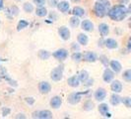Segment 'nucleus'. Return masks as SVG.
Listing matches in <instances>:
<instances>
[{
	"instance_id": "10",
	"label": "nucleus",
	"mask_w": 131,
	"mask_h": 119,
	"mask_svg": "<svg viewBox=\"0 0 131 119\" xmlns=\"http://www.w3.org/2000/svg\"><path fill=\"white\" fill-rule=\"evenodd\" d=\"M39 89L41 93L46 94V93H48L51 90V86H50V84L48 82H46V81H41L39 86Z\"/></svg>"
},
{
	"instance_id": "24",
	"label": "nucleus",
	"mask_w": 131,
	"mask_h": 119,
	"mask_svg": "<svg viewBox=\"0 0 131 119\" xmlns=\"http://www.w3.org/2000/svg\"><path fill=\"white\" fill-rule=\"evenodd\" d=\"M69 24H70V26L73 27V28L78 27L79 24H80V19H79L78 16H74V17H72V18H70Z\"/></svg>"
},
{
	"instance_id": "37",
	"label": "nucleus",
	"mask_w": 131,
	"mask_h": 119,
	"mask_svg": "<svg viewBox=\"0 0 131 119\" xmlns=\"http://www.w3.org/2000/svg\"><path fill=\"white\" fill-rule=\"evenodd\" d=\"M26 102H28L30 105H32V104H34V102H35V99L33 98V97H27L26 99Z\"/></svg>"
},
{
	"instance_id": "16",
	"label": "nucleus",
	"mask_w": 131,
	"mask_h": 119,
	"mask_svg": "<svg viewBox=\"0 0 131 119\" xmlns=\"http://www.w3.org/2000/svg\"><path fill=\"white\" fill-rule=\"evenodd\" d=\"M99 31L102 35V37H105L110 33V27L105 23H102V24L99 25Z\"/></svg>"
},
{
	"instance_id": "28",
	"label": "nucleus",
	"mask_w": 131,
	"mask_h": 119,
	"mask_svg": "<svg viewBox=\"0 0 131 119\" xmlns=\"http://www.w3.org/2000/svg\"><path fill=\"white\" fill-rule=\"evenodd\" d=\"M39 57L41 60H47L49 57H50V54L47 51H45V50H41L39 52Z\"/></svg>"
},
{
	"instance_id": "38",
	"label": "nucleus",
	"mask_w": 131,
	"mask_h": 119,
	"mask_svg": "<svg viewBox=\"0 0 131 119\" xmlns=\"http://www.w3.org/2000/svg\"><path fill=\"white\" fill-rule=\"evenodd\" d=\"M11 11H12V15H18V12H19V10H18V8L17 7H12L11 9H10Z\"/></svg>"
},
{
	"instance_id": "3",
	"label": "nucleus",
	"mask_w": 131,
	"mask_h": 119,
	"mask_svg": "<svg viewBox=\"0 0 131 119\" xmlns=\"http://www.w3.org/2000/svg\"><path fill=\"white\" fill-rule=\"evenodd\" d=\"M63 70H64L63 66H58L54 70H52V72H51V79L54 80V81H59L63 76Z\"/></svg>"
},
{
	"instance_id": "19",
	"label": "nucleus",
	"mask_w": 131,
	"mask_h": 119,
	"mask_svg": "<svg viewBox=\"0 0 131 119\" xmlns=\"http://www.w3.org/2000/svg\"><path fill=\"white\" fill-rule=\"evenodd\" d=\"M68 84L72 87H77L80 84V79H79L78 75H73L71 78L68 79Z\"/></svg>"
},
{
	"instance_id": "35",
	"label": "nucleus",
	"mask_w": 131,
	"mask_h": 119,
	"mask_svg": "<svg viewBox=\"0 0 131 119\" xmlns=\"http://www.w3.org/2000/svg\"><path fill=\"white\" fill-rule=\"evenodd\" d=\"M47 3L50 7H56L58 5V0H48Z\"/></svg>"
},
{
	"instance_id": "33",
	"label": "nucleus",
	"mask_w": 131,
	"mask_h": 119,
	"mask_svg": "<svg viewBox=\"0 0 131 119\" xmlns=\"http://www.w3.org/2000/svg\"><path fill=\"white\" fill-rule=\"evenodd\" d=\"M82 54L79 53V52H75V53L72 55V59L73 61H75V62H80L81 60H82Z\"/></svg>"
},
{
	"instance_id": "12",
	"label": "nucleus",
	"mask_w": 131,
	"mask_h": 119,
	"mask_svg": "<svg viewBox=\"0 0 131 119\" xmlns=\"http://www.w3.org/2000/svg\"><path fill=\"white\" fill-rule=\"evenodd\" d=\"M99 111H100V113H101L103 116H105V117H112V114L108 113V105L105 104V103H102L101 105L99 106Z\"/></svg>"
},
{
	"instance_id": "8",
	"label": "nucleus",
	"mask_w": 131,
	"mask_h": 119,
	"mask_svg": "<svg viewBox=\"0 0 131 119\" xmlns=\"http://www.w3.org/2000/svg\"><path fill=\"white\" fill-rule=\"evenodd\" d=\"M113 78H114V72L112 70H110V69H105V71L104 72V75H103V79L105 82L112 81Z\"/></svg>"
},
{
	"instance_id": "36",
	"label": "nucleus",
	"mask_w": 131,
	"mask_h": 119,
	"mask_svg": "<svg viewBox=\"0 0 131 119\" xmlns=\"http://www.w3.org/2000/svg\"><path fill=\"white\" fill-rule=\"evenodd\" d=\"M34 3L37 4L38 6H42L46 3V0H34Z\"/></svg>"
},
{
	"instance_id": "15",
	"label": "nucleus",
	"mask_w": 131,
	"mask_h": 119,
	"mask_svg": "<svg viewBox=\"0 0 131 119\" xmlns=\"http://www.w3.org/2000/svg\"><path fill=\"white\" fill-rule=\"evenodd\" d=\"M62 104V99L60 98L59 96H53L51 100H50V105L52 108H55V109H58L59 107Z\"/></svg>"
},
{
	"instance_id": "22",
	"label": "nucleus",
	"mask_w": 131,
	"mask_h": 119,
	"mask_svg": "<svg viewBox=\"0 0 131 119\" xmlns=\"http://www.w3.org/2000/svg\"><path fill=\"white\" fill-rule=\"evenodd\" d=\"M57 7H58V10L60 12H66L69 9V3L67 1H62V2L58 3Z\"/></svg>"
},
{
	"instance_id": "41",
	"label": "nucleus",
	"mask_w": 131,
	"mask_h": 119,
	"mask_svg": "<svg viewBox=\"0 0 131 119\" xmlns=\"http://www.w3.org/2000/svg\"><path fill=\"white\" fill-rule=\"evenodd\" d=\"M10 113V109L9 108H3V116H6L7 114Z\"/></svg>"
},
{
	"instance_id": "9",
	"label": "nucleus",
	"mask_w": 131,
	"mask_h": 119,
	"mask_svg": "<svg viewBox=\"0 0 131 119\" xmlns=\"http://www.w3.org/2000/svg\"><path fill=\"white\" fill-rule=\"evenodd\" d=\"M106 96V91L105 88H98L95 92V98L98 101H103Z\"/></svg>"
},
{
	"instance_id": "25",
	"label": "nucleus",
	"mask_w": 131,
	"mask_h": 119,
	"mask_svg": "<svg viewBox=\"0 0 131 119\" xmlns=\"http://www.w3.org/2000/svg\"><path fill=\"white\" fill-rule=\"evenodd\" d=\"M78 78H79V79H80V81L85 82L86 80L89 79V73H87L86 71H81L78 74Z\"/></svg>"
},
{
	"instance_id": "21",
	"label": "nucleus",
	"mask_w": 131,
	"mask_h": 119,
	"mask_svg": "<svg viewBox=\"0 0 131 119\" xmlns=\"http://www.w3.org/2000/svg\"><path fill=\"white\" fill-rule=\"evenodd\" d=\"M72 14L74 15V16H78V17H81V16H83V15L85 14V10H84L82 7L76 6V7H74V8H73Z\"/></svg>"
},
{
	"instance_id": "34",
	"label": "nucleus",
	"mask_w": 131,
	"mask_h": 119,
	"mask_svg": "<svg viewBox=\"0 0 131 119\" xmlns=\"http://www.w3.org/2000/svg\"><path fill=\"white\" fill-rule=\"evenodd\" d=\"M100 60H101V62L103 63V65H104L105 66H108L110 61L107 60V57H106V56H105V55H102V56H101V58H100Z\"/></svg>"
},
{
	"instance_id": "40",
	"label": "nucleus",
	"mask_w": 131,
	"mask_h": 119,
	"mask_svg": "<svg viewBox=\"0 0 131 119\" xmlns=\"http://www.w3.org/2000/svg\"><path fill=\"white\" fill-rule=\"evenodd\" d=\"M85 82H86L85 83L86 86H92V83L94 82V80H93V79H88V80H86Z\"/></svg>"
},
{
	"instance_id": "13",
	"label": "nucleus",
	"mask_w": 131,
	"mask_h": 119,
	"mask_svg": "<svg viewBox=\"0 0 131 119\" xmlns=\"http://www.w3.org/2000/svg\"><path fill=\"white\" fill-rule=\"evenodd\" d=\"M97 59H98V56L95 53H93V52H86L84 54V60H85L86 62L94 63V62L97 61Z\"/></svg>"
},
{
	"instance_id": "29",
	"label": "nucleus",
	"mask_w": 131,
	"mask_h": 119,
	"mask_svg": "<svg viewBox=\"0 0 131 119\" xmlns=\"http://www.w3.org/2000/svg\"><path fill=\"white\" fill-rule=\"evenodd\" d=\"M93 107H94V103H93L91 100H87L85 102V104H84V110L90 111V110L93 109Z\"/></svg>"
},
{
	"instance_id": "18",
	"label": "nucleus",
	"mask_w": 131,
	"mask_h": 119,
	"mask_svg": "<svg viewBox=\"0 0 131 119\" xmlns=\"http://www.w3.org/2000/svg\"><path fill=\"white\" fill-rule=\"evenodd\" d=\"M110 65H111V67H112V70L114 73H119L121 71V69H122L121 64L118 61H111Z\"/></svg>"
},
{
	"instance_id": "6",
	"label": "nucleus",
	"mask_w": 131,
	"mask_h": 119,
	"mask_svg": "<svg viewBox=\"0 0 131 119\" xmlns=\"http://www.w3.org/2000/svg\"><path fill=\"white\" fill-rule=\"evenodd\" d=\"M53 57L59 61H64L68 57V52L65 49H60V50H57L56 52L53 53Z\"/></svg>"
},
{
	"instance_id": "46",
	"label": "nucleus",
	"mask_w": 131,
	"mask_h": 119,
	"mask_svg": "<svg viewBox=\"0 0 131 119\" xmlns=\"http://www.w3.org/2000/svg\"><path fill=\"white\" fill-rule=\"evenodd\" d=\"M73 2H80V1H81V0H72Z\"/></svg>"
},
{
	"instance_id": "39",
	"label": "nucleus",
	"mask_w": 131,
	"mask_h": 119,
	"mask_svg": "<svg viewBox=\"0 0 131 119\" xmlns=\"http://www.w3.org/2000/svg\"><path fill=\"white\" fill-rule=\"evenodd\" d=\"M72 49H73V50H75L76 52H79V50H80V48H79L78 44H76V43H73Z\"/></svg>"
},
{
	"instance_id": "23",
	"label": "nucleus",
	"mask_w": 131,
	"mask_h": 119,
	"mask_svg": "<svg viewBox=\"0 0 131 119\" xmlns=\"http://www.w3.org/2000/svg\"><path fill=\"white\" fill-rule=\"evenodd\" d=\"M77 40H78L79 44L81 45H87L88 44V41H89V38L88 36H86L85 34H79L78 37H77Z\"/></svg>"
},
{
	"instance_id": "44",
	"label": "nucleus",
	"mask_w": 131,
	"mask_h": 119,
	"mask_svg": "<svg viewBox=\"0 0 131 119\" xmlns=\"http://www.w3.org/2000/svg\"><path fill=\"white\" fill-rule=\"evenodd\" d=\"M16 117H17V118H25L26 116H25L24 114H19V115H18V116H16Z\"/></svg>"
},
{
	"instance_id": "27",
	"label": "nucleus",
	"mask_w": 131,
	"mask_h": 119,
	"mask_svg": "<svg viewBox=\"0 0 131 119\" xmlns=\"http://www.w3.org/2000/svg\"><path fill=\"white\" fill-rule=\"evenodd\" d=\"M122 79H124L126 82H131V69L126 70L124 73H122Z\"/></svg>"
},
{
	"instance_id": "31",
	"label": "nucleus",
	"mask_w": 131,
	"mask_h": 119,
	"mask_svg": "<svg viewBox=\"0 0 131 119\" xmlns=\"http://www.w3.org/2000/svg\"><path fill=\"white\" fill-rule=\"evenodd\" d=\"M24 10H25V12H27V13H31L34 10L33 4H31V3H29V2L25 3V4H24Z\"/></svg>"
},
{
	"instance_id": "26",
	"label": "nucleus",
	"mask_w": 131,
	"mask_h": 119,
	"mask_svg": "<svg viewBox=\"0 0 131 119\" xmlns=\"http://www.w3.org/2000/svg\"><path fill=\"white\" fill-rule=\"evenodd\" d=\"M36 14H37L39 17H45V16H46V14H47V10H46L45 7L39 6L38 7V9H37Z\"/></svg>"
},
{
	"instance_id": "30",
	"label": "nucleus",
	"mask_w": 131,
	"mask_h": 119,
	"mask_svg": "<svg viewBox=\"0 0 131 119\" xmlns=\"http://www.w3.org/2000/svg\"><path fill=\"white\" fill-rule=\"evenodd\" d=\"M28 25H29V23H28L27 21H25V20H21V21L19 22V24H18V26H17V30H18V31H21L22 29H24V28L28 27Z\"/></svg>"
},
{
	"instance_id": "32",
	"label": "nucleus",
	"mask_w": 131,
	"mask_h": 119,
	"mask_svg": "<svg viewBox=\"0 0 131 119\" xmlns=\"http://www.w3.org/2000/svg\"><path fill=\"white\" fill-rule=\"evenodd\" d=\"M123 104H124L126 107L128 108H131V97H128V96H125L122 98V101H121Z\"/></svg>"
},
{
	"instance_id": "14",
	"label": "nucleus",
	"mask_w": 131,
	"mask_h": 119,
	"mask_svg": "<svg viewBox=\"0 0 131 119\" xmlns=\"http://www.w3.org/2000/svg\"><path fill=\"white\" fill-rule=\"evenodd\" d=\"M105 46L110 49V50H112V49H116L118 47L117 42L114 39H112V38H108L105 41Z\"/></svg>"
},
{
	"instance_id": "47",
	"label": "nucleus",
	"mask_w": 131,
	"mask_h": 119,
	"mask_svg": "<svg viewBox=\"0 0 131 119\" xmlns=\"http://www.w3.org/2000/svg\"><path fill=\"white\" fill-rule=\"evenodd\" d=\"M130 22H131V18H130Z\"/></svg>"
},
{
	"instance_id": "42",
	"label": "nucleus",
	"mask_w": 131,
	"mask_h": 119,
	"mask_svg": "<svg viewBox=\"0 0 131 119\" xmlns=\"http://www.w3.org/2000/svg\"><path fill=\"white\" fill-rule=\"evenodd\" d=\"M128 2H129V0H119V3H120V4H123V5H124V4H127Z\"/></svg>"
},
{
	"instance_id": "17",
	"label": "nucleus",
	"mask_w": 131,
	"mask_h": 119,
	"mask_svg": "<svg viewBox=\"0 0 131 119\" xmlns=\"http://www.w3.org/2000/svg\"><path fill=\"white\" fill-rule=\"evenodd\" d=\"M82 29L86 32H91L94 29V24L90 20H84L82 22Z\"/></svg>"
},
{
	"instance_id": "7",
	"label": "nucleus",
	"mask_w": 131,
	"mask_h": 119,
	"mask_svg": "<svg viewBox=\"0 0 131 119\" xmlns=\"http://www.w3.org/2000/svg\"><path fill=\"white\" fill-rule=\"evenodd\" d=\"M58 33L62 40H65L66 41V40H68L70 38V31H69V29L65 26L60 27L58 30Z\"/></svg>"
},
{
	"instance_id": "45",
	"label": "nucleus",
	"mask_w": 131,
	"mask_h": 119,
	"mask_svg": "<svg viewBox=\"0 0 131 119\" xmlns=\"http://www.w3.org/2000/svg\"><path fill=\"white\" fill-rule=\"evenodd\" d=\"M127 9H128V13L131 14V4H129V6H128V8H127Z\"/></svg>"
},
{
	"instance_id": "20",
	"label": "nucleus",
	"mask_w": 131,
	"mask_h": 119,
	"mask_svg": "<svg viewBox=\"0 0 131 119\" xmlns=\"http://www.w3.org/2000/svg\"><path fill=\"white\" fill-rule=\"evenodd\" d=\"M122 101V98L118 95L117 93H113L112 96H111V103H112V105H114V106H116L118 105L120 102Z\"/></svg>"
},
{
	"instance_id": "43",
	"label": "nucleus",
	"mask_w": 131,
	"mask_h": 119,
	"mask_svg": "<svg viewBox=\"0 0 131 119\" xmlns=\"http://www.w3.org/2000/svg\"><path fill=\"white\" fill-rule=\"evenodd\" d=\"M127 47H128V49H129V50H131V37L129 38L128 42H127Z\"/></svg>"
},
{
	"instance_id": "1",
	"label": "nucleus",
	"mask_w": 131,
	"mask_h": 119,
	"mask_svg": "<svg viewBox=\"0 0 131 119\" xmlns=\"http://www.w3.org/2000/svg\"><path fill=\"white\" fill-rule=\"evenodd\" d=\"M128 14V9L123 4H118L110 9L108 16L113 21H122L126 18Z\"/></svg>"
},
{
	"instance_id": "5",
	"label": "nucleus",
	"mask_w": 131,
	"mask_h": 119,
	"mask_svg": "<svg viewBox=\"0 0 131 119\" xmlns=\"http://www.w3.org/2000/svg\"><path fill=\"white\" fill-rule=\"evenodd\" d=\"M84 93H81V92H73L71 93L69 96H68V102L71 103V104H77L78 102L81 101L82 99V95Z\"/></svg>"
},
{
	"instance_id": "11",
	"label": "nucleus",
	"mask_w": 131,
	"mask_h": 119,
	"mask_svg": "<svg viewBox=\"0 0 131 119\" xmlns=\"http://www.w3.org/2000/svg\"><path fill=\"white\" fill-rule=\"evenodd\" d=\"M111 88H112V90L113 92L119 93L122 91L123 86H122V83H121L119 80H114V81H112V86H111Z\"/></svg>"
},
{
	"instance_id": "4",
	"label": "nucleus",
	"mask_w": 131,
	"mask_h": 119,
	"mask_svg": "<svg viewBox=\"0 0 131 119\" xmlns=\"http://www.w3.org/2000/svg\"><path fill=\"white\" fill-rule=\"evenodd\" d=\"M33 117L40 119H50L52 118V113L49 110H40V111H36L34 112Z\"/></svg>"
},
{
	"instance_id": "2",
	"label": "nucleus",
	"mask_w": 131,
	"mask_h": 119,
	"mask_svg": "<svg viewBox=\"0 0 131 119\" xmlns=\"http://www.w3.org/2000/svg\"><path fill=\"white\" fill-rule=\"evenodd\" d=\"M111 9V2L108 0H99L95 3L94 11L98 17H105L108 15Z\"/></svg>"
}]
</instances>
